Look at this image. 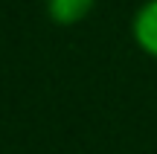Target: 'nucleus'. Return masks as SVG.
Returning <instances> with one entry per match:
<instances>
[{
  "mask_svg": "<svg viewBox=\"0 0 157 154\" xmlns=\"http://www.w3.org/2000/svg\"><path fill=\"white\" fill-rule=\"evenodd\" d=\"M131 38L146 55L157 58V0H146L131 17Z\"/></svg>",
  "mask_w": 157,
  "mask_h": 154,
  "instance_id": "obj_1",
  "label": "nucleus"
},
{
  "mask_svg": "<svg viewBox=\"0 0 157 154\" xmlns=\"http://www.w3.org/2000/svg\"><path fill=\"white\" fill-rule=\"evenodd\" d=\"M96 0H47V15L58 26H76L93 12Z\"/></svg>",
  "mask_w": 157,
  "mask_h": 154,
  "instance_id": "obj_2",
  "label": "nucleus"
}]
</instances>
